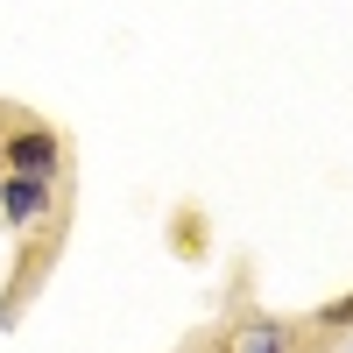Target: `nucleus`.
<instances>
[{
    "mask_svg": "<svg viewBox=\"0 0 353 353\" xmlns=\"http://www.w3.org/2000/svg\"><path fill=\"white\" fill-rule=\"evenodd\" d=\"M0 163H8L14 176H57V134L50 128H21V134H8V149H0Z\"/></svg>",
    "mask_w": 353,
    "mask_h": 353,
    "instance_id": "f257e3e1",
    "label": "nucleus"
},
{
    "mask_svg": "<svg viewBox=\"0 0 353 353\" xmlns=\"http://www.w3.org/2000/svg\"><path fill=\"white\" fill-rule=\"evenodd\" d=\"M0 198H8V219H14V226H36L50 184H43V176H0Z\"/></svg>",
    "mask_w": 353,
    "mask_h": 353,
    "instance_id": "f03ea898",
    "label": "nucleus"
},
{
    "mask_svg": "<svg viewBox=\"0 0 353 353\" xmlns=\"http://www.w3.org/2000/svg\"><path fill=\"white\" fill-rule=\"evenodd\" d=\"M248 353H283V339H276L269 325H254V332H248Z\"/></svg>",
    "mask_w": 353,
    "mask_h": 353,
    "instance_id": "7ed1b4c3",
    "label": "nucleus"
},
{
    "mask_svg": "<svg viewBox=\"0 0 353 353\" xmlns=\"http://www.w3.org/2000/svg\"><path fill=\"white\" fill-rule=\"evenodd\" d=\"M0 176H8V163H0Z\"/></svg>",
    "mask_w": 353,
    "mask_h": 353,
    "instance_id": "20e7f679",
    "label": "nucleus"
}]
</instances>
